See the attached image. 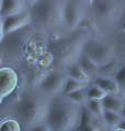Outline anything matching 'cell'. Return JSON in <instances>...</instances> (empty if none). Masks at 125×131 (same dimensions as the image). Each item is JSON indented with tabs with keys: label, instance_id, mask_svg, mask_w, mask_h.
Segmentation results:
<instances>
[{
	"label": "cell",
	"instance_id": "277c9868",
	"mask_svg": "<svg viewBox=\"0 0 125 131\" xmlns=\"http://www.w3.org/2000/svg\"><path fill=\"white\" fill-rule=\"evenodd\" d=\"M87 39L82 35H73L55 40L48 45V52L52 54L57 67L66 68L71 63L78 62L82 55V46Z\"/></svg>",
	"mask_w": 125,
	"mask_h": 131
},
{
	"label": "cell",
	"instance_id": "836d02e7",
	"mask_svg": "<svg viewBox=\"0 0 125 131\" xmlns=\"http://www.w3.org/2000/svg\"><path fill=\"white\" fill-rule=\"evenodd\" d=\"M123 44H124V46H125V38H124V41H123Z\"/></svg>",
	"mask_w": 125,
	"mask_h": 131
},
{
	"label": "cell",
	"instance_id": "52a82bcc",
	"mask_svg": "<svg viewBox=\"0 0 125 131\" xmlns=\"http://www.w3.org/2000/svg\"><path fill=\"white\" fill-rule=\"evenodd\" d=\"M32 24V16L30 10L18 14L1 18V40L13 32H17Z\"/></svg>",
	"mask_w": 125,
	"mask_h": 131
},
{
	"label": "cell",
	"instance_id": "5bb4252c",
	"mask_svg": "<svg viewBox=\"0 0 125 131\" xmlns=\"http://www.w3.org/2000/svg\"><path fill=\"white\" fill-rule=\"evenodd\" d=\"M102 104L105 111H114L121 114L125 106V100L119 95H108L102 99Z\"/></svg>",
	"mask_w": 125,
	"mask_h": 131
},
{
	"label": "cell",
	"instance_id": "4fadbf2b",
	"mask_svg": "<svg viewBox=\"0 0 125 131\" xmlns=\"http://www.w3.org/2000/svg\"><path fill=\"white\" fill-rule=\"evenodd\" d=\"M93 84L102 88L108 95H120L121 93L120 85L114 77L98 76L93 79Z\"/></svg>",
	"mask_w": 125,
	"mask_h": 131
},
{
	"label": "cell",
	"instance_id": "ba28073f",
	"mask_svg": "<svg viewBox=\"0 0 125 131\" xmlns=\"http://www.w3.org/2000/svg\"><path fill=\"white\" fill-rule=\"evenodd\" d=\"M19 85V75L10 66L0 68V101L3 103L7 97L16 92Z\"/></svg>",
	"mask_w": 125,
	"mask_h": 131
},
{
	"label": "cell",
	"instance_id": "44dd1931",
	"mask_svg": "<svg viewBox=\"0 0 125 131\" xmlns=\"http://www.w3.org/2000/svg\"><path fill=\"white\" fill-rule=\"evenodd\" d=\"M65 96H67L70 100H72L73 103H76L77 105H79V106H81V107L86 106L88 100H89L88 94H87V88L77 90V92H75V93L68 94V95H65Z\"/></svg>",
	"mask_w": 125,
	"mask_h": 131
},
{
	"label": "cell",
	"instance_id": "3957f363",
	"mask_svg": "<svg viewBox=\"0 0 125 131\" xmlns=\"http://www.w3.org/2000/svg\"><path fill=\"white\" fill-rule=\"evenodd\" d=\"M66 0H39L31 8L32 25L39 31H51L64 27Z\"/></svg>",
	"mask_w": 125,
	"mask_h": 131
},
{
	"label": "cell",
	"instance_id": "9a60e30c",
	"mask_svg": "<svg viewBox=\"0 0 125 131\" xmlns=\"http://www.w3.org/2000/svg\"><path fill=\"white\" fill-rule=\"evenodd\" d=\"M65 73H66V75H67V77L77 79V81H80V82H83L87 84L91 81L90 77L88 76V74L78 64V62H75V63H71L70 65H68V66L65 68Z\"/></svg>",
	"mask_w": 125,
	"mask_h": 131
},
{
	"label": "cell",
	"instance_id": "5b68a950",
	"mask_svg": "<svg viewBox=\"0 0 125 131\" xmlns=\"http://www.w3.org/2000/svg\"><path fill=\"white\" fill-rule=\"evenodd\" d=\"M82 54L93 61L98 66H102L114 61L115 51L110 44L97 39H87L82 46Z\"/></svg>",
	"mask_w": 125,
	"mask_h": 131
},
{
	"label": "cell",
	"instance_id": "6da1fadb",
	"mask_svg": "<svg viewBox=\"0 0 125 131\" xmlns=\"http://www.w3.org/2000/svg\"><path fill=\"white\" fill-rule=\"evenodd\" d=\"M82 109L65 95L52 97L45 122L52 131H76L82 120Z\"/></svg>",
	"mask_w": 125,
	"mask_h": 131
},
{
	"label": "cell",
	"instance_id": "ac0fdd59",
	"mask_svg": "<svg viewBox=\"0 0 125 131\" xmlns=\"http://www.w3.org/2000/svg\"><path fill=\"white\" fill-rule=\"evenodd\" d=\"M88 86H89V85H88L87 83H83V82L77 81V79L67 77V79H66V84H65L64 92H62V95H68V94L75 93V92H77V90L84 89V88H87Z\"/></svg>",
	"mask_w": 125,
	"mask_h": 131
},
{
	"label": "cell",
	"instance_id": "9c48e42d",
	"mask_svg": "<svg viewBox=\"0 0 125 131\" xmlns=\"http://www.w3.org/2000/svg\"><path fill=\"white\" fill-rule=\"evenodd\" d=\"M84 16L80 0H66L64 9V27L69 30H75Z\"/></svg>",
	"mask_w": 125,
	"mask_h": 131
},
{
	"label": "cell",
	"instance_id": "2e32d148",
	"mask_svg": "<svg viewBox=\"0 0 125 131\" xmlns=\"http://www.w3.org/2000/svg\"><path fill=\"white\" fill-rule=\"evenodd\" d=\"M78 64L82 67V70L88 74V76L91 78H95L98 77V71H99V66L94 63L93 61H91L89 57L86 56L84 54H82L78 60Z\"/></svg>",
	"mask_w": 125,
	"mask_h": 131
},
{
	"label": "cell",
	"instance_id": "30bf717a",
	"mask_svg": "<svg viewBox=\"0 0 125 131\" xmlns=\"http://www.w3.org/2000/svg\"><path fill=\"white\" fill-rule=\"evenodd\" d=\"M29 27H30V25H29ZM29 27L6 35L5 38L1 40V46L3 49V52L9 50L10 52L12 53V52H17L18 50L23 48L28 43V39H31V32H30Z\"/></svg>",
	"mask_w": 125,
	"mask_h": 131
},
{
	"label": "cell",
	"instance_id": "e575fe53",
	"mask_svg": "<svg viewBox=\"0 0 125 131\" xmlns=\"http://www.w3.org/2000/svg\"><path fill=\"white\" fill-rule=\"evenodd\" d=\"M92 1H93V0H91V2H92Z\"/></svg>",
	"mask_w": 125,
	"mask_h": 131
},
{
	"label": "cell",
	"instance_id": "e0dca14e",
	"mask_svg": "<svg viewBox=\"0 0 125 131\" xmlns=\"http://www.w3.org/2000/svg\"><path fill=\"white\" fill-rule=\"evenodd\" d=\"M123 120V117L120 112H114V111H104L103 117H102V122L103 125L111 127V128H117L121 121Z\"/></svg>",
	"mask_w": 125,
	"mask_h": 131
},
{
	"label": "cell",
	"instance_id": "4dcf8cb0",
	"mask_svg": "<svg viewBox=\"0 0 125 131\" xmlns=\"http://www.w3.org/2000/svg\"><path fill=\"white\" fill-rule=\"evenodd\" d=\"M121 115H122V117H123V119H125V106H124V108H123V110H122V112H121Z\"/></svg>",
	"mask_w": 125,
	"mask_h": 131
},
{
	"label": "cell",
	"instance_id": "7402d4cb",
	"mask_svg": "<svg viewBox=\"0 0 125 131\" xmlns=\"http://www.w3.org/2000/svg\"><path fill=\"white\" fill-rule=\"evenodd\" d=\"M86 107L92 112L93 115H95L97 117L102 119L104 114V107L102 104V100H95V99H89L86 105Z\"/></svg>",
	"mask_w": 125,
	"mask_h": 131
},
{
	"label": "cell",
	"instance_id": "cb8c5ba5",
	"mask_svg": "<svg viewBox=\"0 0 125 131\" xmlns=\"http://www.w3.org/2000/svg\"><path fill=\"white\" fill-rule=\"evenodd\" d=\"M114 78L116 79V82L119 83L120 88H121V93L125 92V64L121 65L120 70L117 71Z\"/></svg>",
	"mask_w": 125,
	"mask_h": 131
},
{
	"label": "cell",
	"instance_id": "7a4b0ae2",
	"mask_svg": "<svg viewBox=\"0 0 125 131\" xmlns=\"http://www.w3.org/2000/svg\"><path fill=\"white\" fill-rule=\"evenodd\" d=\"M49 97L42 93H25L14 106L17 117L24 128L30 129L46 121L49 108Z\"/></svg>",
	"mask_w": 125,
	"mask_h": 131
},
{
	"label": "cell",
	"instance_id": "603a6c76",
	"mask_svg": "<svg viewBox=\"0 0 125 131\" xmlns=\"http://www.w3.org/2000/svg\"><path fill=\"white\" fill-rule=\"evenodd\" d=\"M87 94H88V98L89 99H95V100H102L103 98L108 96V94L102 88H100L99 86L94 85H89L87 87Z\"/></svg>",
	"mask_w": 125,
	"mask_h": 131
},
{
	"label": "cell",
	"instance_id": "7c38bea8",
	"mask_svg": "<svg viewBox=\"0 0 125 131\" xmlns=\"http://www.w3.org/2000/svg\"><path fill=\"white\" fill-rule=\"evenodd\" d=\"M30 10L24 0H1L0 1V17H8Z\"/></svg>",
	"mask_w": 125,
	"mask_h": 131
},
{
	"label": "cell",
	"instance_id": "8fae6325",
	"mask_svg": "<svg viewBox=\"0 0 125 131\" xmlns=\"http://www.w3.org/2000/svg\"><path fill=\"white\" fill-rule=\"evenodd\" d=\"M91 8L98 18L106 21L116 18L120 11L116 0H93Z\"/></svg>",
	"mask_w": 125,
	"mask_h": 131
},
{
	"label": "cell",
	"instance_id": "4316f807",
	"mask_svg": "<svg viewBox=\"0 0 125 131\" xmlns=\"http://www.w3.org/2000/svg\"><path fill=\"white\" fill-rule=\"evenodd\" d=\"M30 131H52L51 127L47 125L46 122H43V123H40V125H36L34 127L29 129Z\"/></svg>",
	"mask_w": 125,
	"mask_h": 131
},
{
	"label": "cell",
	"instance_id": "1f68e13d",
	"mask_svg": "<svg viewBox=\"0 0 125 131\" xmlns=\"http://www.w3.org/2000/svg\"><path fill=\"white\" fill-rule=\"evenodd\" d=\"M112 131H125V130H124V129H122V128H119V127H117V128H114Z\"/></svg>",
	"mask_w": 125,
	"mask_h": 131
},
{
	"label": "cell",
	"instance_id": "ffe728a7",
	"mask_svg": "<svg viewBox=\"0 0 125 131\" xmlns=\"http://www.w3.org/2000/svg\"><path fill=\"white\" fill-rule=\"evenodd\" d=\"M21 122L13 118H3L0 123V131H22Z\"/></svg>",
	"mask_w": 125,
	"mask_h": 131
},
{
	"label": "cell",
	"instance_id": "d6a6232c",
	"mask_svg": "<svg viewBox=\"0 0 125 131\" xmlns=\"http://www.w3.org/2000/svg\"><path fill=\"white\" fill-rule=\"evenodd\" d=\"M22 131H30V130H29V129H27V128H24V129L22 130Z\"/></svg>",
	"mask_w": 125,
	"mask_h": 131
},
{
	"label": "cell",
	"instance_id": "d4e9b609",
	"mask_svg": "<svg viewBox=\"0 0 125 131\" xmlns=\"http://www.w3.org/2000/svg\"><path fill=\"white\" fill-rule=\"evenodd\" d=\"M92 25H93V21L91 20L89 17L83 16L81 18V20H80V22L78 24V28L77 29H80L81 31H88V30H90V29L92 28Z\"/></svg>",
	"mask_w": 125,
	"mask_h": 131
},
{
	"label": "cell",
	"instance_id": "d6986e66",
	"mask_svg": "<svg viewBox=\"0 0 125 131\" xmlns=\"http://www.w3.org/2000/svg\"><path fill=\"white\" fill-rule=\"evenodd\" d=\"M121 65H119L116 61H113L111 63H108L102 66H99L98 76H105V77H114L117 71L120 70Z\"/></svg>",
	"mask_w": 125,
	"mask_h": 131
},
{
	"label": "cell",
	"instance_id": "83f0119b",
	"mask_svg": "<svg viewBox=\"0 0 125 131\" xmlns=\"http://www.w3.org/2000/svg\"><path fill=\"white\" fill-rule=\"evenodd\" d=\"M24 1L27 2V5L29 6V8H31V7H32L33 5H34V3L38 2L39 0H24Z\"/></svg>",
	"mask_w": 125,
	"mask_h": 131
},
{
	"label": "cell",
	"instance_id": "f546056e",
	"mask_svg": "<svg viewBox=\"0 0 125 131\" xmlns=\"http://www.w3.org/2000/svg\"><path fill=\"white\" fill-rule=\"evenodd\" d=\"M119 128H122V129L125 130V119H123L122 121H121V123L119 125Z\"/></svg>",
	"mask_w": 125,
	"mask_h": 131
},
{
	"label": "cell",
	"instance_id": "8992f818",
	"mask_svg": "<svg viewBox=\"0 0 125 131\" xmlns=\"http://www.w3.org/2000/svg\"><path fill=\"white\" fill-rule=\"evenodd\" d=\"M66 79H67V75L65 72H61L59 70L48 71L36 89L49 98L62 95Z\"/></svg>",
	"mask_w": 125,
	"mask_h": 131
},
{
	"label": "cell",
	"instance_id": "484cf974",
	"mask_svg": "<svg viewBox=\"0 0 125 131\" xmlns=\"http://www.w3.org/2000/svg\"><path fill=\"white\" fill-rule=\"evenodd\" d=\"M99 129H100V128L97 127V126H93V125H90V123H88V122L81 121L79 128L77 129L76 131H100Z\"/></svg>",
	"mask_w": 125,
	"mask_h": 131
},
{
	"label": "cell",
	"instance_id": "f1b7e54d",
	"mask_svg": "<svg viewBox=\"0 0 125 131\" xmlns=\"http://www.w3.org/2000/svg\"><path fill=\"white\" fill-rule=\"evenodd\" d=\"M121 30L123 32H125V14H124V18H123V21L121 23Z\"/></svg>",
	"mask_w": 125,
	"mask_h": 131
}]
</instances>
